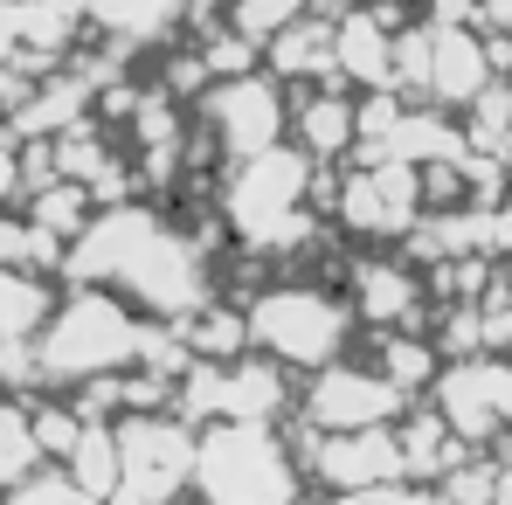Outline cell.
<instances>
[{
    "label": "cell",
    "instance_id": "obj_1",
    "mask_svg": "<svg viewBox=\"0 0 512 505\" xmlns=\"http://www.w3.org/2000/svg\"><path fill=\"white\" fill-rule=\"evenodd\" d=\"M180 14V0H97V21H111V28H132V35H146V28H160Z\"/></svg>",
    "mask_w": 512,
    "mask_h": 505
},
{
    "label": "cell",
    "instance_id": "obj_2",
    "mask_svg": "<svg viewBox=\"0 0 512 505\" xmlns=\"http://www.w3.org/2000/svg\"><path fill=\"white\" fill-rule=\"evenodd\" d=\"M28 312H35V298H28L21 284H7V277H0V326H21Z\"/></svg>",
    "mask_w": 512,
    "mask_h": 505
},
{
    "label": "cell",
    "instance_id": "obj_3",
    "mask_svg": "<svg viewBox=\"0 0 512 505\" xmlns=\"http://www.w3.org/2000/svg\"><path fill=\"white\" fill-rule=\"evenodd\" d=\"M291 7H298V0H243V21H250V28H270V21H284Z\"/></svg>",
    "mask_w": 512,
    "mask_h": 505
}]
</instances>
